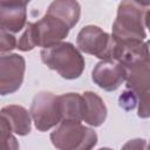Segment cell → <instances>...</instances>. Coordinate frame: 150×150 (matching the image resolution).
Returning <instances> with one entry per match:
<instances>
[{
	"mask_svg": "<svg viewBox=\"0 0 150 150\" xmlns=\"http://www.w3.org/2000/svg\"><path fill=\"white\" fill-rule=\"evenodd\" d=\"M145 8L135 0H123L117 8L112 23V36L120 43L144 41L146 38L144 23Z\"/></svg>",
	"mask_w": 150,
	"mask_h": 150,
	"instance_id": "1",
	"label": "cell"
},
{
	"mask_svg": "<svg viewBox=\"0 0 150 150\" xmlns=\"http://www.w3.org/2000/svg\"><path fill=\"white\" fill-rule=\"evenodd\" d=\"M40 55L48 68L55 70L66 80L79 79L84 70V57L80 49L70 42H60L52 47L42 48Z\"/></svg>",
	"mask_w": 150,
	"mask_h": 150,
	"instance_id": "2",
	"label": "cell"
},
{
	"mask_svg": "<svg viewBox=\"0 0 150 150\" xmlns=\"http://www.w3.org/2000/svg\"><path fill=\"white\" fill-rule=\"evenodd\" d=\"M50 141L60 150H88L97 143V134L81 121L62 120L50 134Z\"/></svg>",
	"mask_w": 150,
	"mask_h": 150,
	"instance_id": "3",
	"label": "cell"
},
{
	"mask_svg": "<svg viewBox=\"0 0 150 150\" xmlns=\"http://www.w3.org/2000/svg\"><path fill=\"white\" fill-rule=\"evenodd\" d=\"M25 29L23 41L33 49L35 47L47 48L60 43L68 36L70 30L66 22L48 13L36 22H28Z\"/></svg>",
	"mask_w": 150,
	"mask_h": 150,
	"instance_id": "4",
	"label": "cell"
},
{
	"mask_svg": "<svg viewBox=\"0 0 150 150\" xmlns=\"http://www.w3.org/2000/svg\"><path fill=\"white\" fill-rule=\"evenodd\" d=\"M76 47L101 60H114L117 48V41L112 35L104 32L98 26L89 25L83 27L76 36Z\"/></svg>",
	"mask_w": 150,
	"mask_h": 150,
	"instance_id": "5",
	"label": "cell"
},
{
	"mask_svg": "<svg viewBox=\"0 0 150 150\" xmlns=\"http://www.w3.org/2000/svg\"><path fill=\"white\" fill-rule=\"evenodd\" d=\"M30 115L39 131H48L62 121L59 96L49 91H41L33 98Z\"/></svg>",
	"mask_w": 150,
	"mask_h": 150,
	"instance_id": "6",
	"label": "cell"
},
{
	"mask_svg": "<svg viewBox=\"0 0 150 150\" xmlns=\"http://www.w3.org/2000/svg\"><path fill=\"white\" fill-rule=\"evenodd\" d=\"M26 70V61L19 54H8L0 57V94H13L21 87Z\"/></svg>",
	"mask_w": 150,
	"mask_h": 150,
	"instance_id": "7",
	"label": "cell"
},
{
	"mask_svg": "<svg viewBox=\"0 0 150 150\" xmlns=\"http://www.w3.org/2000/svg\"><path fill=\"white\" fill-rule=\"evenodd\" d=\"M127 68L114 60L100 61L91 71L94 83L105 91L116 90L127 80Z\"/></svg>",
	"mask_w": 150,
	"mask_h": 150,
	"instance_id": "8",
	"label": "cell"
},
{
	"mask_svg": "<svg viewBox=\"0 0 150 150\" xmlns=\"http://www.w3.org/2000/svg\"><path fill=\"white\" fill-rule=\"evenodd\" d=\"M1 117L9 124L12 131L19 136H26L30 132L32 121L30 111L22 105L11 104L1 109Z\"/></svg>",
	"mask_w": 150,
	"mask_h": 150,
	"instance_id": "9",
	"label": "cell"
},
{
	"mask_svg": "<svg viewBox=\"0 0 150 150\" xmlns=\"http://www.w3.org/2000/svg\"><path fill=\"white\" fill-rule=\"evenodd\" d=\"M84 115L83 122L91 127H100L107 118V105L103 100L94 91H84Z\"/></svg>",
	"mask_w": 150,
	"mask_h": 150,
	"instance_id": "10",
	"label": "cell"
},
{
	"mask_svg": "<svg viewBox=\"0 0 150 150\" xmlns=\"http://www.w3.org/2000/svg\"><path fill=\"white\" fill-rule=\"evenodd\" d=\"M0 21L1 29L11 33L20 32L27 25L26 6L0 5Z\"/></svg>",
	"mask_w": 150,
	"mask_h": 150,
	"instance_id": "11",
	"label": "cell"
},
{
	"mask_svg": "<svg viewBox=\"0 0 150 150\" xmlns=\"http://www.w3.org/2000/svg\"><path fill=\"white\" fill-rule=\"evenodd\" d=\"M47 13L59 18L71 29L80 20L81 6L77 0H53Z\"/></svg>",
	"mask_w": 150,
	"mask_h": 150,
	"instance_id": "12",
	"label": "cell"
},
{
	"mask_svg": "<svg viewBox=\"0 0 150 150\" xmlns=\"http://www.w3.org/2000/svg\"><path fill=\"white\" fill-rule=\"evenodd\" d=\"M62 120L83 121L84 115V98L77 93H67L59 96Z\"/></svg>",
	"mask_w": 150,
	"mask_h": 150,
	"instance_id": "13",
	"label": "cell"
},
{
	"mask_svg": "<svg viewBox=\"0 0 150 150\" xmlns=\"http://www.w3.org/2000/svg\"><path fill=\"white\" fill-rule=\"evenodd\" d=\"M0 130H1V146L4 149H18L19 144L16 142V138L13 136V131L9 127V124L4 120L0 118Z\"/></svg>",
	"mask_w": 150,
	"mask_h": 150,
	"instance_id": "14",
	"label": "cell"
},
{
	"mask_svg": "<svg viewBox=\"0 0 150 150\" xmlns=\"http://www.w3.org/2000/svg\"><path fill=\"white\" fill-rule=\"evenodd\" d=\"M138 98V117L150 118V90L135 91Z\"/></svg>",
	"mask_w": 150,
	"mask_h": 150,
	"instance_id": "15",
	"label": "cell"
},
{
	"mask_svg": "<svg viewBox=\"0 0 150 150\" xmlns=\"http://www.w3.org/2000/svg\"><path fill=\"white\" fill-rule=\"evenodd\" d=\"M118 104L122 109L127 110V111H130L132 109L136 108V105L138 104V98H137V95L134 90L127 88V90H124L120 97H118Z\"/></svg>",
	"mask_w": 150,
	"mask_h": 150,
	"instance_id": "16",
	"label": "cell"
},
{
	"mask_svg": "<svg viewBox=\"0 0 150 150\" xmlns=\"http://www.w3.org/2000/svg\"><path fill=\"white\" fill-rule=\"evenodd\" d=\"M1 43H0V52L2 54L7 53V52H11L13 50L14 48H16L18 46V42H16V39L15 36L13 35V33L11 32H7L5 29H1Z\"/></svg>",
	"mask_w": 150,
	"mask_h": 150,
	"instance_id": "17",
	"label": "cell"
},
{
	"mask_svg": "<svg viewBox=\"0 0 150 150\" xmlns=\"http://www.w3.org/2000/svg\"><path fill=\"white\" fill-rule=\"evenodd\" d=\"M123 148L124 149H129V148H131V149H144V148H146V145H145L144 139L138 138V139H132V141L128 142L127 144L123 145Z\"/></svg>",
	"mask_w": 150,
	"mask_h": 150,
	"instance_id": "18",
	"label": "cell"
},
{
	"mask_svg": "<svg viewBox=\"0 0 150 150\" xmlns=\"http://www.w3.org/2000/svg\"><path fill=\"white\" fill-rule=\"evenodd\" d=\"M30 0H0V5H16V6H27Z\"/></svg>",
	"mask_w": 150,
	"mask_h": 150,
	"instance_id": "19",
	"label": "cell"
},
{
	"mask_svg": "<svg viewBox=\"0 0 150 150\" xmlns=\"http://www.w3.org/2000/svg\"><path fill=\"white\" fill-rule=\"evenodd\" d=\"M144 23H145V27L150 32V7L145 11V14H144Z\"/></svg>",
	"mask_w": 150,
	"mask_h": 150,
	"instance_id": "20",
	"label": "cell"
},
{
	"mask_svg": "<svg viewBox=\"0 0 150 150\" xmlns=\"http://www.w3.org/2000/svg\"><path fill=\"white\" fill-rule=\"evenodd\" d=\"M145 60L150 63V41H145Z\"/></svg>",
	"mask_w": 150,
	"mask_h": 150,
	"instance_id": "21",
	"label": "cell"
},
{
	"mask_svg": "<svg viewBox=\"0 0 150 150\" xmlns=\"http://www.w3.org/2000/svg\"><path fill=\"white\" fill-rule=\"evenodd\" d=\"M137 4H139L142 7L146 8V7H150V0H135Z\"/></svg>",
	"mask_w": 150,
	"mask_h": 150,
	"instance_id": "22",
	"label": "cell"
},
{
	"mask_svg": "<svg viewBox=\"0 0 150 150\" xmlns=\"http://www.w3.org/2000/svg\"><path fill=\"white\" fill-rule=\"evenodd\" d=\"M148 148H149V149H150V142H149V145H148Z\"/></svg>",
	"mask_w": 150,
	"mask_h": 150,
	"instance_id": "23",
	"label": "cell"
}]
</instances>
